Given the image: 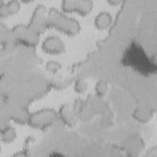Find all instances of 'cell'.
<instances>
[{
    "instance_id": "obj_1",
    "label": "cell",
    "mask_w": 157,
    "mask_h": 157,
    "mask_svg": "<svg viewBox=\"0 0 157 157\" xmlns=\"http://www.w3.org/2000/svg\"><path fill=\"white\" fill-rule=\"evenodd\" d=\"M48 26L69 36L77 35L80 30V25L75 18L67 17L63 12L52 7L47 13Z\"/></svg>"
},
{
    "instance_id": "obj_2",
    "label": "cell",
    "mask_w": 157,
    "mask_h": 157,
    "mask_svg": "<svg viewBox=\"0 0 157 157\" xmlns=\"http://www.w3.org/2000/svg\"><path fill=\"white\" fill-rule=\"evenodd\" d=\"M58 118V113L55 110L42 109L30 113L28 124L34 129H44L52 126Z\"/></svg>"
},
{
    "instance_id": "obj_3",
    "label": "cell",
    "mask_w": 157,
    "mask_h": 157,
    "mask_svg": "<svg viewBox=\"0 0 157 157\" xmlns=\"http://www.w3.org/2000/svg\"><path fill=\"white\" fill-rule=\"evenodd\" d=\"M47 13L48 11L44 6H37L34 9L28 25L29 29L39 36L44 33L49 27Z\"/></svg>"
},
{
    "instance_id": "obj_4",
    "label": "cell",
    "mask_w": 157,
    "mask_h": 157,
    "mask_svg": "<svg viewBox=\"0 0 157 157\" xmlns=\"http://www.w3.org/2000/svg\"><path fill=\"white\" fill-rule=\"evenodd\" d=\"M11 34L18 42L28 47H35L39 41L40 36L22 24L15 26L12 29Z\"/></svg>"
},
{
    "instance_id": "obj_5",
    "label": "cell",
    "mask_w": 157,
    "mask_h": 157,
    "mask_svg": "<svg viewBox=\"0 0 157 157\" xmlns=\"http://www.w3.org/2000/svg\"><path fill=\"white\" fill-rule=\"evenodd\" d=\"M61 8L66 13L76 12L81 16H86L91 12L93 3L90 0H65L62 1Z\"/></svg>"
},
{
    "instance_id": "obj_6",
    "label": "cell",
    "mask_w": 157,
    "mask_h": 157,
    "mask_svg": "<svg viewBox=\"0 0 157 157\" xmlns=\"http://www.w3.org/2000/svg\"><path fill=\"white\" fill-rule=\"evenodd\" d=\"M42 51L48 55H61L65 52L66 46L64 42L58 37L48 36L42 43Z\"/></svg>"
},
{
    "instance_id": "obj_7",
    "label": "cell",
    "mask_w": 157,
    "mask_h": 157,
    "mask_svg": "<svg viewBox=\"0 0 157 157\" xmlns=\"http://www.w3.org/2000/svg\"><path fill=\"white\" fill-rule=\"evenodd\" d=\"M145 147L143 140L136 136L126 137L121 143L122 151L129 156H137Z\"/></svg>"
},
{
    "instance_id": "obj_8",
    "label": "cell",
    "mask_w": 157,
    "mask_h": 157,
    "mask_svg": "<svg viewBox=\"0 0 157 157\" xmlns=\"http://www.w3.org/2000/svg\"><path fill=\"white\" fill-rule=\"evenodd\" d=\"M72 110L78 117L79 121H88L95 115L88 107L85 100L81 99H77L74 101Z\"/></svg>"
},
{
    "instance_id": "obj_9",
    "label": "cell",
    "mask_w": 157,
    "mask_h": 157,
    "mask_svg": "<svg viewBox=\"0 0 157 157\" xmlns=\"http://www.w3.org/2000/svg\"><path fill=\"white\" fill-rule=\"evenodd\" d=\"M58 113L62 122L69 128L76 126L79 121L78 117L74 112L72 109H71L66 105L60 107Z\"/></svg>"
},
{
    "instance_id": "obj_10",
    "label": "cell",
    "mask_w": 157,
    "mask_h": 157,
    "mask_svg": "<svg viewBox=\"0 0 157 157\" xmlns=\"http://www.w3.org/2000/svg\"><path fill=\"white\" fill-rule=\"evenodd\" d=\"M20 2L16 0L0 2V16L1 18H6L14 15L20 11Z\"/></svg>"
},
{
    "instance_id": "obj_11",
    "label": "cell",
    "mask_w": 157,
    "mask_h": 157,
    "mask_svg": "<svg viewBox=\"0 0 157 157\" xmlns=\"http://www.w3.org/2000/svg\"><path fill=\"white\" fill-rule=\"evenodd\" d=\"M85 101L94 115L98 113L100 114L104 107L107 104V102L103 99V98H100L95 94H88Z\"/></svg>"
},
{
    "instance_id": "obj_12",
    "label": "cell",
    "mask_w": 157,
    "mask_h": 157,
    "mask_svg": "<svg viewBox=\"0 0 157 157\" xmlns=\"http://www.w3.org/2000/svg\"><path fill=\"white\" fill-rule=\"evenodd\" d=\"M153 114V110L145 106H140L133 111L132 116L136 121L140 123H147L152 119Z\"/></svg>"
},
{
    "instance_id": "obj_13",
    "label": "cell",
    "mask_w": 157,
    "mask_h": 157,
    "mask_svg": "<svg viewBox=\"0 0 157 157\" xmlns=\"http://www.w3.org/2000/svg\"><path fill=\"white\" fill-rule=\"evenodd\" d=\"M112 20L113 18L109 12L102 11L98 13L96 16L94 20V25L98 29L104 30L110 26Z\"/></svg>"
},
{
    "instance_id": "obj_14",
    "label": "cell",
    "mask_w": 157,
    "mask_h": 157,
    "mask_svg": "<svg viewBox=\"0 0 157 157\" xmlns=\"http://www.w3.org/2000/svg\"><path fill=\"white\" fill-rule=\"evenodd\" d=\"M29 115L30 113L25 108L20 107L13 112L12 118L18 124H25L28 123Z\"/></svg>"
},
{
    "instance_id": "obj_15",
    "label": "cell",
    "mask_w": 157,
    "mask_h": 157,
    "mask_svg": "<svg viewBox=\"0 0 157 157\" xmlns=\"http://www.w3.org/2000/svg\"><path fill=\"white\" fill-rule=\"evenodd\" d=\"M1 140L5 144H10L17 137V133L15 129L9 126L5 125L4 128H1Z\"/></svg>"
},
{
    "instance_id": "obj_16",
    "label": "cell",
    "mask_w": 157,
    "mask_h": 157,
    "mask_svg": "<svg viewBox=\"0 0 157 157\" xmlns=\"http://www.w3.org/2000/svg\"><path fill=\"white\" fill-rule=\"evenodd\" d=\"M108 83L102 80L98 81L94 86L95 94L100 98H104L109 92Z\"/></svg>"
},
{
    "instance_id": "obj_17",
    "label": "cell",
    "mask_w": 157,
    "mask_h": 157,
    "mask_svg": "<svg viewBox=\"0 0 157 157\" xmlns=\"http://www.w3.org/2000/svg\"><path fill=\"white\" fill-rule=\"evenodd\" d=\"M88 88V83L87 81L83 78H80L77 80L74 85V90L75 92L78 94L84 93Z\"/></svg>"
},
{
    "instance_id": "obj_18",
    "label": "cell",
    "mask_w": 157,
    "mask_h": 157,
    "mask_svg": "<svg viewBox=\"0 0 157 157\" xmlns=\"http://www.w3.org/2000/svg\"><path fill=\"white\" fill-rule=\"evenodd\" d=\"M45 69L49 72L55 74L61 69V64L56 61L49 60L45 64Z\"/></svg>"
},
{
    "instance_id": "obj_19",
    "label": "cell",
    "mask_w": 157,
    "mask_h": 157,
    "mask_svg": "<svg viewBox=\"0 0 157 157\" xmlns=\"http://www.w3.org/2000/svg\"><path fill=\"white\" fill-rule=\"evenodd\" d=\"M112 118L108 117H102L101 121V125L104 128H107L112 126Z\"/></svg>"
},
{
    "instance_id": "obj_20",
    "label": "cell",
    "mask_w": 157,
    "mask_h": 157,
    "mask_svg": "<svg viewBox=\"0 0 157 157\" xmlns=\"http://www.w3.org/2000/svg\"><path fill=\"white\" fill-rule=\"evenodd\" d=\"M107 2L111 6H117L121 3V1L119 0H109Z\"/></svg>"
}]
</instances>
